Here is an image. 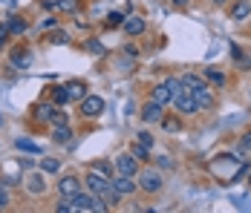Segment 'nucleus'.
I'll list each match as a JSON object with an SVG mask.
<instances>
[{
	"mask_svg": "<svg viewBox=\"0 0 251 213\" xmlns=\"http://www.w3.org/2000/svg\"><path fill=\"white\" fill-rule=\"evenodd\" d=\"M58 190H61V196H75L78 193V179H73V176H67V179H61L58 182Z\"/></svg>",
	"mask_w": 251,
	"mask_h": 213,
	"instance_id": "obj_11",
	"label": "nucleus"
},
{
	"mask_svg": "<svg viewBox=\"0 0 251 213\" xmlns=\"http://www.w3.org/2000/svg\"><path fill=\"white\" fill-rule=\"evenodd\" d=\"M240 150H243V153H249V150H251V133H246V136H243V142H240Z\"/></svg>",
	"mask_w": 251,
	"mask_h": 213,
	"instance_id": "obj_34",
	"label": "nucleus"
},
{
	"mask_svg": "<svg viewBox=\"0 0 251 213\" xmlns=\"http://www.w3.org/2000/svg\"><path fill=\"white\" fill-rule=\"evenodd\" d=\"M125 32L130 35V38L142 35V32H145V21H142V18H136V15H133V18H125Z\"/></svg>",
	"mask_w": 251,
	"mask_h": 213,
	"instance_id": "obj_8",
	"label": "nucleus"
},
{
	"mask_svg": "<svg viewBox=\"0 0 251 213\" xmlns=\"http://www.w3.org/2000/svg\"><path fill=\"white\" fill-rule=\"evenodd\" d=\"M165 84H168V87H171V93H174V95H179V93H185V90H188V87H185V84H182V78H168V81H165Z\"/></svg>",
	"mask_w": 251,
	"mask_h": 213,
	"instance_id": "obj_24",
	"label": "nucleus"
},
{
	"mask_svg": "<svg viewBox=\"0 0 251 213\" xmlns=\"http://www.w3.org/2000/svg\"><path fill=\"white\" fill-rule=\"evenodd\" d=\"M87 188L93 190V193H99V196H104L107 190L113 188V182H110L107 176H99V173H90V176H87Z\"/></svg>",
	"mask_w": 251,
	"mask_h": 213,
	"instance_id": "obj_5",
	"label": "nucleus"
},
{
	"mask_svg": "<svg viewBox=\"0 0 251 213\" xmlns=\"http://www.w3.org/2000/svg\"><path fill=\"white\" fill-rule=\"evenodd\" d=\"M52 124H55V127H61V124H70V118H67V113H64V110H52Z\"/></svg>",
	"mask_w": 251,
	"mask_h": 213,
	"instance_id": "obj_26",
	"label": "nucleus"
},
{
	"mask_svg": "<svg viewBox=\"0 0 251 213\" xmlns=\"http://www.w3.org/2000/svg\"><path fill=\"white\" fill-rule=\"evenodd\" d=\"M15 147H18V150H24V153H44V147H41V144L29 142V139H18Z\"/></svg>",
	"mask_w": 251,
	"mask_h": 213,
	"instance_id": "obj_16",
	"label": "nucleus"
},
{
	"mask_svg": "<svg viewBox=\"0 0 251 213\" xmlns=\"http://www.w3.org/2000/svg\"><path fill=\"white\" fill-rule=\"evenodd\" d=\"M249 15H251V3H246V0L234 3V9H231V18H234V21H246Z\"/></svg>",
	"mask_w": 251,
	"mask_h": 213,
	"instance_id": "obj_14",
	"label": "nucleus"
},
{
	"mask_svg": "<svg viewBox=\"0 0 251 213\" xmlns=\"http://www.w3.org/2000/svg\"><path fill=\"white\" fill-rule=\"evenodd\" d=\"M9 208V193H6V185H0V211Z\"/></svg>",
	"mask_w": 251,
	"mask_h": 213,
	"instance_id": "obj_32",
	"label": "nucleus"
},
{
	"mask_svg": "<svg viewBox=\"0 0 251 213\" xmlns=\"http://www.w3.org/2000/svg\"><path fill=\"white\" fill-rule=\"evenodd\" d=\"M67 93H70V101H81V98H87V84L84 81H70Z\"/></svg>",
	"mask_w": 251,
	"mask_h": 213,
	"instance_id": "obj_9",
	"label": "nucleus"
},
{
	"mask_svg": "<svg viewBox=\"0 0 251 213\" xmlns=\"http://www.w3.org/2000/svg\"><path fill=\"white\" fill-rule=\"evenodd\" d=\"M81 113L87 116V118H96L104 113V101H101L99 95H87V98H81Z\"/></svg>",
	"mask_w": 251,
	"mask_h": 213,
	"instance_id": "obj_3",
	"label": "nucleus"
},
{
	"mask_svg": "<svg viewBox=\"0 0 251 213\" xmlns=\"http://www.w3.org/2000/svg\"><path fill=\"white\" fill-rule=\"evenodd\" d=\"M41 170H44V173H58V170H61V162H58V159H44V162H41Z\"/></svg>",
	"mask_w": 251,
	"mask_h": 213,
	"instance_id": "obj_23",
	"label": "nucleus"
},
{
	"mask_svg": "<svg viewBox=\"0 0 251 213\" xmlns=\"http://www.w3.org/2000/svg\"><path fill=\"white\" fill-rule=\"evenodd\" d=\"M104 24H107V29H119V26H125V15H119V12H110Z\"/></svg>",
	"mask_w": 251,
	"mask_h": 213,
	"instance_id": "obj_19",
	"label": "nucleus"
},
{
	"mask_svg": "<svg viewBox=\"0 0 251 213\" xmlns=\"http://www.w3.org/2000/svg\"><path fill=\"white\" fill-rule=\"evenodd\" d=\"M110 182H113V188L119 190L122 196H127V193H136V185H139V182H136L133 176H127V173H119V176H116V179H110Z\"/></svg>",
	"mask_w": 251,
	"mask_h": 213,
	"instance_id": "obj_6",
	"label": "nucleus"
},
{
	"mask_svg": "<svg viewBox=\"0 0 251 213\" xmlns=\"http://www.w3.org/2000/svg\"><path fill=\"white\" fill-rule=\"evenodd\" d=\"M35 116H38V118H41V121H50V118H52V107H50V104H41Z\"/></svg>",
	"mask_w": 251,
	"mask_h": 213,
	"instance_id": "obj_29",
	"label": "nucleus"
},
{
	"mask_svg": "<svg viewBox=\"0 0 251 213\" xmlns=\"http://www.w3.org/2000/svg\"><path fill=\"white\" fill-rule=\"evenodd\" d=\"M142 118L148 121V124H153V121H162V104L151 98V101L142 107Z\"/></svg>",
	"mask_w": 251,
	"mask_h": 213,
	"instance_id": "obj_7",
	"label": "nucleus"
},
{
	"mask_svg": "<svg viewBox=\"0 0 251 213\" xmlns=\"http://www.w3.org/2000/svg\"><path fill=\"white\" fill-rule=\"evenodd\" d=\"M162 130H165V133H182V121L179 118H162Z\"/></svg>",
	"mask_w": 251,
	"mask_h": 213,
	"instance_id": "obj_18",
	"label": "nucleus"
},
{
	"mask_svg": "<svg viewBox=\"0 0 251 213\" xmlns=\"http://www.w3.org/2000/svg\"><path fill=\"white\" fill-rule=\"evenodd\" d=\"M182 84H185L188 90H197V87H202L205 81H202V78H197V75H182Z\"/></svg>",
	"mask_w": 251,
	"mask_h": 213,
	"instance_id": "obj_25",
	"label": "nucleus"
},
{
	"mask_svg": "<svg viewBox=\"0 0 251 213\" xmlns=\"http://www.w3.org/2000/svg\"><path fill=\"white\" fill-rule=\"evenodd\" d=\"M87 49H90V52H96V55H104V47H101L99 41H90V44H87Z\"/></svg>",
	"mask_w": 251,
	"mask_h": 213,
	"instance_id": "obj_33",
	"label": "nucleus"
},
{
	"mask_svg": "<svg viewBox=\"0 0 251 213\" xmlns=\"http://www.w3.org/2000/svg\"><path fill=\"white\" fill-rule=\"evenodd\" d=\"M50 41L55 44V47H61V44H67V41H70V35H67L64 29H58V32H52V38H50Z\"/></svg>",
	"mask_w": 251,
	"mask_h": 213,
	"instance_id": "obj_27",
	"label": "nucleus"
},
{
	"mask_svg": "<svg viewBox=\"0 0 251 213\" xmlns=\"http://www.w3.org/2000/svg\"><path fill=\"white\" fill-rule=\"evenodd\" d=\"M153 101H159L162 107H165L168 101H174V93H171V87H168V84H159V87H153Z\"/></svg>",
	"mask_w": 251,
	"mask_h": 213,
	"instance_id": "obj_12",
	"label": "nucleus"
},
{
	"mask_svg": "<svg viewBox=\"0 0 251 213\" xmlns=\"http://www.w3.org/2000/svg\"><path fill=\"white\" fill-rule=\"evenodd\" d=\"M249 182H251V173H249Z\"/></svg>",
	"mask_w": 251,
	"mask_h": 213,
	"instance_id": "obj_41",
	"label": "nucleus"
},
{
	"mask_svg": "<svg viewBox=\"0 0 251 213\" xmlns=\"http://www.w3.org/2000/svg\"><path fill=\"white\" fill-rule=\"evenodd\" d=\"M44 188H47V185H44V179H41V176H35V179L29 182V190H32V193H41Z\"/></svg>",
	"mask_w": 251,
	"mask_h": 213,
	"instance_id": "obj_30",
	"label": "nucleus"
},
{
	"mask_svg": "<svg viewBox=\"0 0 251 213\" xmlns=\"http://www.w3.org/2000/svg\"><path fill=\"white\" fill-rule=\"evenodd\" d=\"M6 38H9V24L0 26V49H3V44H6Z\"/></svg>",
	"mask_w": 251,
	"mask_h": 213,
	"instance_id": "obj_36",
	"label": "nucleus"
},
{
	"mask_svg": "<svg viewBox=\"0 0 251 213\" xmlns=\"http://www.w3.org/2000/svg\"><path fill=\"white\" fill-rule=\"evenodd\" d=\"M139 188L145 190V193H156V190L162 188V176L156 170H142L139 173Z\"/></svg>",
	"mask_w": 251,
	"mask_h": 213,
	"instance_id": "obj_2",
	"label": "nucleus"
},
{
	"mask_svg": "<svg viewBox=\"0 0 251 213\" xmlns=\"http://www.w3.org/2000/svg\"><path fill=\"white\" fill-rule=\"evenodd\" d=\"M139 142L145 144V147H151V144H153V139H151V133H139Z\"/></svg>",
	"mask_w": 251,
	"mask_h": 213,
	"instance_id": "obj_37",
	"label": "nucleus"
},
{
	"mask_svg": "<svg viewBox=\"0 0 251 213\" xmlns=\"http://www.w3.org/2000/svg\"><path fill=\"white\" fill-rule=\"evenodd\" d=\"M55 29V18H47V21H41V32H50Z\"/></svg>",
	"mask_w": 251,
	"mask_h": 213,
	"instance_id": "obj_35",
	"label": "nucleus"
},
{
	"mask_svg": "<svg viewBox=\"0 0 251 213\" xmlns=\"http://www.w3.org/2000/svg\"><path fill=\"white\" fill-rule=\"evenodd\" d=\"M12 64H15V67H18V70H29V64H32V55H21V52H18V55H15V58H12Z\"/></svg>",
	"mask_w": 251,
	"mask_h": 213,
	"instance_id": "obj_20",
	"label": "nucleus"
},
{
	"mask_svg": "<svg viewBox=\"0 0 251 213\" xmlns=\"http://www.w3.org/2000/svg\"><path fill=\"white\" fill-rule=\"evenodd\" d=\"M24 32H26L24 18H9V35H12V38H18V35H24Z\"/></svg>",
	"mask_w": 251,
	"mask_h": 213,
	"instance_id": "obj_15",
	"label": "nucleus"
},
{
	"mask_svg": "<svg viewBox=\"0 0 251 213\" xmlns=\"http://www.w3.org/2000/svg\"><path fill=\"white\" fill-rule=\"evenodd\" d=\"M214 3H217V6H223V3H226V0H214Z\"/></svg>",
	"mask_w": 251,
	"mask_h": 213,
	"instance_id": "obj_39",
	"label": "nucleus"
},
{
	"mask_svg": "<svg viewBox=\"0 0 251 213\" xmlns=\"http://www.w3.org/2000/svg\"><path fill=\"white\" fill-rule=\"evenodd\" d=\"M0 124H3V116H0Z\"/></svg>",
	"mask_w": 251,
	"mask_h": 213,
	"instance_id": "obj_40",
	"label": "nucleus"
},
{
	"mask_svg": "<svg viewBox=\"0 0 251 213\" xmlns=\"http://www.w3.org/2000/svg\"><path fill=\"white\" fill-rule=\"evenodd\" d=\"M174 104L179 113H185V116H194V113H200V104L194 101V93L191 90H185V93L174 95Z\"/></svg>",
	"mask_w": 251,
	"mask_h": 213,
	"instance_id": "obj_1",
	"label": "nucleus"
},
{
	"mask_svg": "<svg viewBox=\"0 0 251 213\" xmlns=\"http://www.w3.org/2000/svg\"><path fill=\"white\" fill-rule=\"evenodd\" d=\"M52 101H55L58 107L70 104V93H67V87H52Z\"/></svg>",
	"mask_w": 251,
	"mask_h": 213,
	"instance_id": "obj_17",
	"label": "nucleus"
},
{
	"mask_svg": "<svg viewBox=\"0 0 251 213\" xmlns=\"http://www.w3.org/2000/svg\"><path fill=\"white\" fill-rule=\"evenodd\" d=\"M52 142H55V144H70V142H73V130H70V124H61V127H55V133H52Z\"/></svg>",
	"mask_w": 251,
	"mask_h": 213,
	"instance_id": "obj_10",
	"label": "nucleus"
},
{
	"mask_svg": "<svg viewBox=\"0 0 251 213\" xmlns=\"http://www.w3.org/2000/svg\"><path fill=\"white\" fill-rule=\"evenodd\" d=\"M133 156L139 159V162H145V159H151V147H145V144H133Z\"/></svg>",
	"mask_w": 251,
	"mask_h": 213,
	"instance_id": "obj_21",
	"label": "nucleus"
},
{
	"mask_svg": "<svg viewBox=\"0 0 251 213\" xmlns=\"http://www.w3.org/2000/svg\"><path fill=\"white\" fill-rule=\"evenodd\" d=\"M93 170H99L101 176H107V179H113V167L107 165V162H96V165H93Z\"/></svg>",
	"mask_w": 251,
	"mask_h": 213,
	"instance_id": "obj_28",
	"label": "nucleus"
},
{
	"mask_svg": "<svg viewBox=\"0 0 251 213\" xmlns=\"http://www.w3.org/2000/svg\"><path fill=\"white\" fill-rule=\"evenodd\" d=\"M205 78H208L211 84H217V87H226V75H223V72H217V70H208V72H205Z\"/></svg>",
	"mask_w": 251,
	"mask_h": 213,
	"instance_id": "obj_22",
	"label": "nucleus"
},
{
	"mask_svg": "<svg viewBox=\"0 0 251 213\" xmlns=\"http://www.w3.org/2000/svg\"><path fill=\"white\" fill-rule=\"evenodd\" d=\"M176 6H188V0H174Z\"/></svg>",
	"mask_w": 251,
	"mask_h": 213,
	"instance_id": "obj_38",
	"label": "nucleus"
},
{
	"mask_svg": "<svg viewBox=\"0 0 251 213\" xmlns=\"http://www.w3.org/2000/svg\"><path fill=\"white\" fill-rule=\"evenodd\" d=\"M191 93H194V101L200 104V110H205V107H211V104H214V98H211V93L205 90V84L197 87V90H191Z\"/></svg>",
	"mask_w": 251,
	"mask_h": 213,
	"instance_id": "obj_13",
	"label": "nucleus"
},
{
	"mask_svg": "<svg viewBox=\"0 0 251 213\" xmlns=\"http://www.w3.org/2000/svg\"><path fill=\"white\" fill-rule=\"evenodd\" d=\"M116 167H119V173H127V176H139V159H136L133 153H122V156L116 159Z\"/></svg>",
	"mask_w": 251,
	"mask_h": 213,
	"instance_id": "obj_4",
	"label": "nucleus"
},
{
	"mask_svg": "<svg viewBox=\"0 0 251 213\" xmlns=\"http://www.w3.org/2000/svg\"><path fill=\"white\" fill-rule=\"evenodd\" d=\"M58 9H64V12H75V0H58Z\"/></svg>",
	"mask_w": 251,
	"mask_h": 213,
	"instance_id": "obj_31",
	"label": "nucleus"
}]
</instances>
